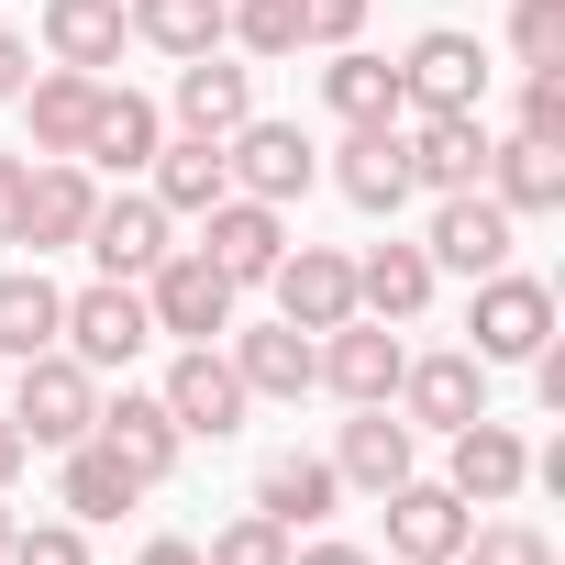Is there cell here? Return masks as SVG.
I'll return each instance as SVG.
<instances>
[{
    "label": "cell",
    "instance_id": "6da1fadb",
    "mask_svg": "<svg viewBox=\"0 0 565 565\" xmlns=\"http://www.w3.org/2000/svg\"><path fill=\"white\" fill-rule=\"evenodd\" d=\"M89 422H100V377H89L67 344L23 355V377H12V433L45 444V455H67V444H89Z\"/></svg>",
    "mask_w": 565,
    "mask_h": 565
},
{
    "label": "cell",
    "instance_id": "7a4b0ae2",
    "mask_svg": "<svg viewBox=\"0 0 565 565\" xmlns=\"http://www.w3.org/2000/svg\"><path fill=\"white\" fill-rule=\"evenodd\" d=\"M543 344H554V289L521 277V266H488L477 277V311H466V355L477 366H532Z\"/></svg>",
    "mask_w": 565,
    "mask_h": 565
},
{
    "label": "cell",
    "instance_id": "3957f363",
    "mask_svg": "<svg viewBox=\"0 0 565 565\" xmlns=\"http://www.w3.org/2000/svg\"><path fill=\"white\" fill-rule=\"evenodd\" d=\"M222 178H233L244 200H266V211H289V200H311L322 145H311L300 122H233V134H222Z\"/></svg>",
    "mask_w": 565,
    "mask_h": 565
},
{
    "label": "cell",
    "instance_id": "277c9868",
    "mask_svg": "<svg viewBox=\"0 0 565 565\" xmlns=\"http://www.w3.org/2000/svg\"><path fill=\"white\" fill-rule=\"evenodd\" d=\"M56 344L100 377V366H134V355L156 344V311H145V289H134V277H89V289L67 300V322H56Z\"/></svg>",
    "mask_w": 565,
    "mask_h": 565
},
{
    "label": "cell",
    "instance_id": "5b68a950",
    "mask_svg": "<svg viewBox=\"0 0 565 565\" xmlns=\"http://www.w3.org/2000/svg\"><path fill=\"white\" fill-rule=\"evenodd\" d=\"M233 277L211 266V255H156L145 266V311H156V333H178V344H222L233 333Z\"/></svg>",
    "mask_w": 565,
    "mask_h": 565
},
{
    "label": "cell",
    "instance_id": "8992f818",
    "mask_svg": "<svg viewBox=\"0 0 565 565\" xmlns=\"http://www.w3.org/2000/svg\"><path fill=\"white\" fill-rule=\"evenodd\" d=\"M200 255L233 277V289H266V277H277V255H289V211H266V200L222 189V200L200 211Z\"/></svg>",
    "mask_w": 565,
    "mask_h": 565
},
{
    "label": "cell",
    "instance_id": "52a82bcc",
    "mask_svg": "<svg viewBox=\"0 0 565 565\" xmlns=\"http://www.w3.org/2000/svg\"><path fill=\"white\" fill-rule=\"evenodd\" d=\"M156 399H167V422H178L189 444H233V433H244V411H255V399H244V377H233V355H211V344H189V355L167 366V388H156Z\"/></svg>",
    "mask_w": 565,
    "mask_h": 565
},
{
    "label": "cell",
    "instance_id": "ba28073f",
    "mask_svg": "<svg viewBox=\"0 0 565 565\" xmlns=\"http://www.w3.org/2000/svg\"><path fill=\"white\" fill-rule=\"evenodd\" d=\"M399 100H411V111H477V100H488V45L455 34V23H433V34L399 56Z\"/></svg>",
    "mask_w": 565,
    "mask_h": 565
},
{
    "label": "cell",
    "instance_id": "9c48e42d",
    "mask_svg": "<svg viewBox=\"0 0 565 565\" xmlns=\"http://www.w3.org/2000/svg\"><path fill=\"white\" fill-rule=\"evenodd\" d=\"M266 289H277V322L333 333V322H355V255H333V244H289Z\"/></svg>",
    "mask_w": 565,
    "mask_h": 565
},
{
    "label": "cell",
    "instance_id": "30bf717a",
    "mask_svg": "<svg viewBox=\"0 0 565 565\" xmlns=\"http://www.w3.org/2000/svg\"><path fill=\"white\" fill-rule=\"evenodd\" d=\"M399 366H411V344L388 333V322H333L322 333V388L344 399V411H366V399H399Z\"/></svg>",
    "mask_w": 565,
    "mask_h": 565
},
{
    "label": "cell",
    "instance_id": "8fae6325",
    "mask_svg": "<svg viewBox=\"0 0 565 565\" xmlns=\"http://www.w3.org/2000/svg\"><path fill=\"white\" fill-rule=\"evenodd\" d=\"M477 411H488V366H477L466 344H455V355H411V366H399V422H411V433H466Z\"/></svg>",
    "mask_w": 565,
    "mask_h": 565
},
{
    "label": "cell",
    "instance_id": "7c38bea8",
    "mask_svg": "<svg viewBox=\"0 0 565 565\" xmlns=\"http://www.w3.org/2000/svg\"><path fill=\"white\" fill-rule=\"evenodd\" d=\"M444 444H455L444 488H455L466 510H499V499H521V488H532V444H521L510 422H488V411H477V422H466V433H444Z\"/></svg>",
    "mask_w": 565,
    "mask_h": 565
},
{
    "label": "cell",
    "instance_id": "4fadbf2b",
    "mask_svg": "<svg viewBox=\"0 0 565 565\" xmlns=\"http://www.w3.org/2000/svg\"><path fill=\"white\" fill-rule=\"evenodd\" d=\"M466 532H477V510H466L455 488H433V477H399V488H388V554H399V565H455Z\"/></svg>",
    "mask_w": 565,
    "mask_h": 565
},
{
    "label": "cell",
    "instance_id": "5bb4252c",
    "mask_svg": "<svg viewBox=\"0 0 565 565\" xmlns=\"http://www.w3.org/2000/svg\"><path fill=\"white\" fill-rule=\"evenodd\" d=\"M422 255H433V266H455V277H488V266H510V211H499L488 189H444V200H433Z\"/></svg>",
    "mask_w": 565,
    "mask_h": 565
},
{
    "label": "cell",
    "instance_id": "9a60e30c",
    "mask_svg": "<svg viewBox=\"0 0 565 565\" xmlns=\"http://www.w3.org/2000/svg\"><path fill=\"white\" fill-rule=\"evenodd\" d=\"M411 444H422V433L399 422V399H366V411L333 433V477H344V488H366V499H388V488L411 477Z\"/></svg>",
    "mask_w": 565,
    "mask_h": 565
},
{
    "label": "cell",
    "instance_id": "2e32d148",
    "mask_svg": "<svg viewBox=\"0 0 565 565\" xmlns=\"http://www.w3.org/2000/svg\"><path fill=\"white\" fill-rule=\"evenodd\" d=\"M399 156H411V189H477L488 178V122L477 111H422V134H399Z\"/></svg>",
    "mask_w": 565,
    "mask_h": 565
},
{
    "label": "cell",
    "instance_id": "e0dca14e",
    "mask_svg": "<svg viewBox=\"0 0 565 565\" xmlns=\"http://www.w3.org/2000/svg\"><path fill=\"white\" fill-rule=\"evenodd\" d=\"M89 211H100V189H89V167H78V156L23 167V244H34V255L78 244V233H89Z\"/></svg>",
    "mask_w": 565,
    "mask_h": 565
},
{
    "label": "cell",
    "instance_id": "ac0fdd59",
    "mask_svg": "<svg viewBox=\"0 0 565 565\" xmlns=\"http://www.w3.org/2000/svg\"><path fill=\"white\" fill-rule=\"evenodd\" d=\"M89 433H100V444H111L145 488H167V477H178V455H189V433H178V422H167V399H145V388L100 399V422H89Z\"/></svg>",
    "mask_w": 565,
    "mask_h": 565
},
{
    "label": "cell",
    "instance_id": "d6986e66",
    "mask_svg": "<svg viewBox=\"0 0 565 565\" xmlns=\"http://www.w3.org/2000/svg\"><path fill=\"white\" fill-rule=\"evenodd\" d=\"M233 377H244V399H300V388H322V344L300 322H255V333H233Z\"/></svg>",
    "mask_w": 565,
    "mask_h": 565
},
{
    "label": "cell",
    "instance_id": "ffe728a7",
    "mask_svg": "<svg viewBox=\"0 0 565 565\" xmlns=\"http://www.w3.org/2000/svg\"><path fill=\"white\" fill-rule=\"evenodd\" d=\"M78 244L100 255V277H134V289H145V266H156V255H178V244H167V211H156L145 189H122V200H100Z\"/></svg>",
    "mask_w": 565,
    "mask_h": 565
},
{
    "label": "cell",
    "instance_id": "44dd1931",
    "mask_svg": "<svg viewBox=\"0 0 565 565\" xmlns=\"http://www.w3.org/2000/svg\"><path fill=\"white\" fill-rule=\"evenodd\" d=\"M178 134H200V145H222L233 122H255V67H222V56H178Z\"/></svg>",
    "mask_w": 565,
    "mask_h": 565
},
{
    "label": "cell",
    "instance_id": "7402d4cb",
    "mask_svg": "<svg viewBox=\"0 0 565 565\" xmlns=\"http://www.w3.org/2000/svg\"><path fill=\"white\" fill-rule=\"evenodd\" d=\"M156 145H167V111H156L145 89H111V78H100V100H89V134H78V167H122V178H134Z\"/></svg>",
    "mask_w": 565,
    "mask_h": 565
},
{
    "label": "cell",
    "instance_id": "603a6c76",
    "mask_svg": "<svg viewBox=\"0 0 565 565\" xmlns=\"http://www.w3.org/2000/svg\"><path fill=\"white\" fill-rule=\"evenodd\" d=\"M322 100H333V122H344V134H388V122L411 111V100H399V67H388V56H366V45H333Z\"/></svg>",
    "mask_w": 565,
    "mask_h": 565
},
{
    "label": "cell",
    "instance_id": "cb8c5ba5",
    "mask_svg": "<svg viewBox=\"0 0 565 565\" xmlns=\"http://www.w3.org/2000/svg\"><path fill=\"white\" fill-rule=\"evenodd\" d=\"M488 200L510 211V222H543V211H565V145H543V134H510V145H488Z\"/></svg>",
    "mask_w": 565,
    "mask_h": 565
},
{
    "label": "cell",
    "instance_id": "d4e9b609",
    "mask_svg": "<svg viewBox=\"0 0 565 565\" xmlns=\"http://www.w3.org/2000/svg\"><path fill=\"white\" fill-rule=\"evenodd\" d=\"M433 277H444V266H433L422 244H366V255H355V311H366V322H411V311L433 300Z\"/></svg>",
    "mask_w": 565,
    "mask_h": 565
},
{
    "label": "cell",
    "instance_id": "484cf974",
    "mask_svg": "<svg viewBox=\"0 0 565 565\" xmlns=\"http://www.w3.org/2000/svg\"><path fill=\"white\" fill-rule=\"evenodd\" d=\"M333 499H344L333 455H266V477H255V510H266L277 532H311V521H322Z\"/></svg>",
    "mask_w": 565,
    "mask_h": 565
},
{
    "label": "cell",
    "instance_id": "4316f807",
    "mask_svg": "<svg viewBox=\"0 0 565 565\" xmlns=\"http://www.w3.org/2000/svg\"><path fill=\"white\" fill-rule=\"evenodd\" d=\"M122 34H134L122 0H45V56L56 67H89L100 78V67H122Z\"/></svg>",
    "mask_w": 565,
    "mask_h": 565
},
{
    "label": "cell",
    "instance_id": "83f0119b",
    "mask_svg": "<svg viewBox=\"0 0 565 565\" xmlns=\"http://www.w3.org/2000/svg\"><path fill=\"white\" fill-rule=\"evenodd\" d=\"M89 100H100V78H89V67H45V78H23L34 156H78V134H89Z\"/></svg>",
    "mask_w": 565,
    "mask_h": 565
},
{
    "label": "cell",
    "instance_id": "f1b7e54d",
    "mask_svg": "<svg viewBox=\"0 0 565 565\" xmlns=\"http://www.w3.org/2000/svg\"><path fill=\"white\" fill-rule=\"evenodd\" d=\"M145 167H156V189H145V200H156L167 222H200V211H211V200L233 189V178H222V145H200V134H178V145H156Z\"/></svg>",
    "mask_w": 565,
    "mask_h": 565
},
{
    "label": "cell",
    "instance_id": "f546056e",
    "mask_svg": "<svg viewBox=\"0 0 565 565\" xmlns=\"http://www.w3.org/2000/svg\"><path fill=\"white\" fill-rule=\"evenodd\" d=\"M333 189H344L355 211H399V200H411V156H399V122H388V134H344V145H333Z\"/></svg>",
    "mask_w": 565,
    "mask_h": 565
},
{
    "label": "cell",
    "instance_id": "4dcf8cb0",
    "mask_svg": "<svg viewBox=\"0 0 565 565\" xmlns=\"http://www.w3.org/2000/svg\"><path fill=\"white\" fill-rule=\"evenodd\" d=\"M56 322H67V289H56V277L45 266H12V277H0V355H45L56 344Z\"/></svg>",
    "mask_w": 565,
    "mask_h": 565
},
{
    "label": "cell",
    "instance_id": "1f68e13d",
    "mask_svg": "<svg viewBox=\"0 0 565 565\" xmlns=\"http://www.w3.org/2000/svg\"><path fill=\"white\" fill-rule=\"evenodd\" d=\"M56 499H67V521H122V510L145 499V477L89 433V444H67V488H56Z\"/></svg>",
    "mask_w": 565,
    "mask_h": 565
},
{
    "label": "cell",
    "instance_id": "d6a6232c",
    "mask_svg": "<svg viewBox=\"0 0 565 565\" xmlns=\"http://www.w3.org/2000/svg\"><path fill=\"white\" fill-rule=\"evenodd\" d=\"M122 23H134L156 56H211V45H222V0H122Z\"/></svg>",
    "mask_w": 565,
    "mask_h": 565
},
{
    "label": "cell",
    "instance_id": "836d02e7",
    "mask_svg": "<svg viewBox=\"0 0 565 565\" xmlns=\"http://www.w3.org/2000/svg\"><path fill=\"white\" fill-rule=\"evenodd\" d=\"M222 34H233L244 56H300V45H311L300 0H222Z\"/></svg>",
    "mask_w": 565,
    "mask_h": 565
},
{
    "label": "cell",
    "instance_id": "e575fe53",
    "mask_svg": "<svg viewBox=\"0 0 565 565\" xmlns=\"http://www.w3.org/2000/svg\"><path fill=\"white\" fill-rule=\"evenodd\" d=\"M289 543H300V532H277L266 510H244V521H222V532L200 543V565H289Z\"/></svg>",
    "mask_w": 565,
    "mask_h": 565
},
{
    "label": "cell",
    "instance_id": "d590c367",
    "mask_svg": "<svg viewBox=\"0 0 565 565\" xmlns=\"http://www.w3.org/2000/svg\"><path fill=\"white\" fill-rule=\"evenodd\" d=\"M510 56L521 67H565V0H510Z\"/></svg>",
    "mask_w": 565,
    "mask_h": 565
},
{
    "label": "cell",
    "instance_id": "8d00e7d4",
    "mask_svg": "<svg viewBox=\"0 0 565 565\" xmlns=\"http://www.w3.org/2000/svg\"><path fill=\"white\" fill-rule=\"evenodd\" d=\"M455 565H554V543H543L532 521H488V532H466Z\"/></svg>",
    "mask_w": 565,
    "mask_h": 565
},
{
    "label": "cell",
    "instance_id": "74e56055",
    "mask_svg": "<svg viewBox=\"0 0 565 565\" xmlns=\"http://www.w3.org/2000/svg\"><path fill=\"white\" fill-rule=\"evenodd\" d=\"M0 565H89V532L78 521H34V532H12Z\"/></svg>",
    "mask_w": 565,
    "mask_h": 565
},
{
    "label": "cell",
    "instance_id": "f35d334b",
    "mask_svg": "<svg viewBox=\"0 0 565 565\" xmlns=\"http://www.w3.org/2000/svg\"><path fill=\"white\" fill-rule=\"evenodd\" d=\"M521 134L565 145V67H532V78H521Z\"/></svg>",
    "mask_w": 565,
    "mask_h": 565
},
{
    "label": "cell",
    "instance_id": "ab89813d",
    "mask_svg": "<svg viewBox=\"0 0 565 565\" xmlns=\"http://www.w3.org/2000/svg\"><path fill=\"white\" fill-rule=\"evenodd\" d=\"M300 23H311V45H355L366 34V0H300Z\"/></svg>",
    "mask_w": 565,
    "mask_h": 565
},
{
    "label": "cell",
    "instance_id": "60d3db41",
    "mask_svg": "<svg viewBox=\"0 0 565 565\" xmlns=\"http://www.w3.org/2000/svg\"><path fill=\"white\" fill-rule=\"evenodd\" d=\"M0 244H23V156H0Z\"/></svg>",
    "mask_w": 565,
    "mask_h": 565
},
{
    "label": "cell",
    "instance_id": "b9f144b4",
    "mask_svg": "<svg viewBox=\"0 0 565 565\" xmlns=\"http://www.w3.org/2000/svg\"><path fill=\"white\" fill-rule=\"evenodd\" d=\"M23 78H34V45H23L12 23H0V100H23Z\"/></svg>",
    "mask_w": 565,
    "mask_h": 565
},
{
    "label": "cell",
    "instance_id": "7bdbcfd3",
    "mask_svg": "<svg viewBox=\"0 0 565 565\" xmlns=\"http://www.w3.org/2000/svg\"><path fill=\"white\" fill-rule=\"evenodd\" d=\"M289 565H377L366 543H289Z\"/></svg>",
    "mask_w": 565,
    "mask_h": 565
},
{
    "label": "cell",
    "instance_id": "ee69618b",
    "mask_svg": "<svg viewBox=\"0 0 565 565\" xmlns=\"http://www.w3.org/2000/svg\"><path fill=\"white\" fill-rule=\"evenodd\" d=\"M134 565H200V543H189V532H156V543H145Z\"/></svg>",
    "mask_w": 565,
    "mask_h": 565
},
{
    "label": "cell",
    "instance_id": "f6af8a7d",
    "mask_svg": "<svg viewBox=\"0 0 565 565\" xmlns=\"http://www.w3.org/2000/svg\"><path fill=\"white\" fill-rule=\"evenodd\" d=\"M23 455H34V444L12 433V411H0V488H12V477H23Z\"/></svg>",
    "mask_w": 565,
    "mask_h": 565
},
{
    "label": "cell",
    "instance_id": "bcb514c9",
    "mask_svg": "<svg viewBox=\"0 0 565 565\" xmlns=\"http://www.w3.org/2000/svg\"><path fill=\"white\" fill-rule=\"evenodd\" d=\"M12 532H23V521H12V510H0V554H12Z\"/></svg>",
    "mask_w": 565,
    "mask_h": 565
}]
</instances>
